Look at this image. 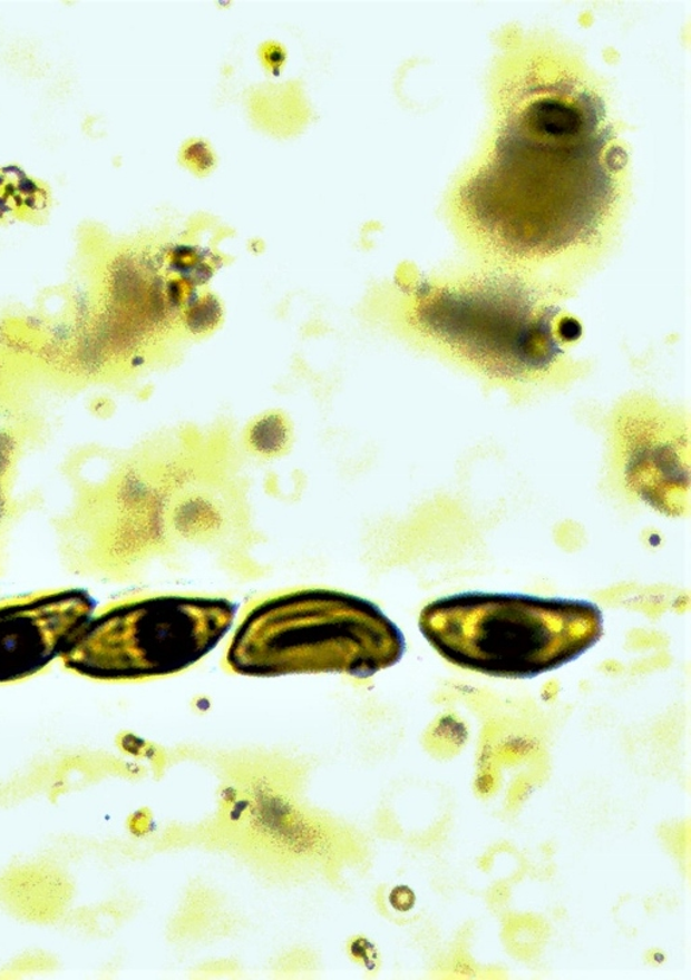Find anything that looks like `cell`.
Returning <instances> with one entry per match:
<instances>
[{
  "label": "cell",
  "instance_id": "obj_9",
  "mask_svg": "<svg viewBox=\"0 0 691 980\" xmlns=\"http://www.w3.org/2000/svg\"><path fill=\"white\" fill-rule=\"evenodd\" d=\"M14 198L17 220L45 224L53 207V194L43 179L25 176L17 183Z\"/></svg>",
  "mask_w": 691,
  "mask_h": 980
},
{
  "label": "cell",
  "instance_id": "obj_4",
  "mask_svg": "<svg viewBox=\"0 0 691 980\" xmlns=\"http://www.w3.org/2000/svg\"><path fill=\"white\" fill-rule=\"evenodd\" d=\"M419 629L447 663L500 678H534L580 658L604 634L586 600L463 592L431 601Z\"/></svg>",
  "mask_w": 691,
  "mask_h": 980
},
{
  "label": "cell",
  "instance_id": "obj_5",
  "mask_svg": "<svg viewBox=\"0 0 691 980\" xmlns=\"http://www.w3.org/2000/svg\"><path fill=\"white\" fill-rule=\"evenodd\" d=\"M235 606L222 598L156 595L107 606L62 653L75 674L101 682L172 676L213 651L232 629Z\"/></svg>",
  "mask_w": 691,
  "mask_h": 980
},
{
  "label": "cell",
  "instance_id": "obj_8",
  "mask_svg": "<svg viewBox=\"0 0 691 980\" xmlns=\"http://www.w3.org/2000/svg\"><path fill=\"white\" fill-rule=\"evenodd\" d=\"M292 429L285 415L267 412L251 422L246 431V444L254 453L264 458L283 454L290 447Z\"/></svg>",
  "mask_w": 691,
  "mask_h": 980
},
{
  "label": "cell",
  "instance_id": "obj_6",
  "mask_svg": "<svg viewBox=\"0 0 691 980\" xmlns=\"http://www.w3.org/2000/svg\"><path fill=\"white\" fill-rule=\"evenodd\" d=\"M607 444L624 489L665 516L690 509V418L644 393L625 395L606 422Z\"/></svg>",
  "mask_w": 691,
  "mask_h": 980
},
{
  "label": "cell",
  "instance_id": "obj_10",
  "mask_svg": "<svg viewBox=\"0 0 691 980\" xmlns=\"http://www.w3.org/2000/svg\"><path fill=\"white\" fill-rule=\"evenodd\" d=\"M14 220H17L14 198L0 192V226H8Z\"/></svg>",
  "mask_w": 691,
  "mask_h": 980
},
{
  "label": "cell",
  "instance_id": "obj_11",
  "mask_svg": "<svg viewBox=\"0 0 691 980\" xmlns=\"http://www.w3.org/2000/svg\"><path fill=\"white\" fill-rule=\"evenodd\" d=\"M10 183L14 182H11L10 177L6 175L4 170L2 169V166H0V192H3Z\"/></svg>",
  "mask_w": 691,
  "mask_h": 980
},
{
  "label": "cell",
  "instance_id": "obj_7",
  "mask_svg": "<svg viewBox=\"0 0 691 980\" xmlns=\"http://www.w3.org/2000/svg\"><path fill=\"white\" fill-rule=\"evenodd\" d=\"M93 610V599L76 589L0 601V684L33 676L62 656Z\"/></svg>",
  "mask_w": 691,
  "mask_h": 980
},
{
  "label": "cell",
  "instance_id": "obj_1",
  "mask_svg": "<svg viewBox=\"0 0 691 980\" xmlns=\"http://www.w3.org/2000/svg\"><path fill=\"white\" fill-rule=\"evenodd\" d=\"M490 105L451 189L452 226L483 266L572 292L616 238L630 189L606 95L561 43L523 37L497 57Z\"/></svg>",
  "mask_w": 691,
  "mask_h": 980
},
{
  "label": "cell",
  "instance_id": "obj_3",
  "mask_svg": "<svg viewBox=\"0 0 691 980\" xmlns=\"http://www.w3.org/2000/svg\"><path fill=\"white\" fill-rule=\"evenodd\" d=\"M406 638L380 607L329 588H293L247 605L223 666L242 676L338 672L370 677L400 661Z\"/></svg>",
  "mask_w": 691,
  "mask_h": 980
},
{
  "label": "cell",
  "instance_id": "obj_2",
  "mask_svg": "<svg viewBox=\"0 0 691 980\" xmlns=\"http://www.w3.org/2000/svg\"><path fill=\"white\" fill-rule=\"evenodd\" d=\"M566 291L483 266L413 282L396 325L409 341L516 392L566 386L588 371L573 355L578 323L562 307Z\"/></svg>",
  "mask_w": 691,
  "mask_h": 980
}]
</instances>
